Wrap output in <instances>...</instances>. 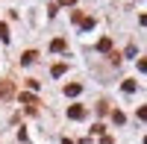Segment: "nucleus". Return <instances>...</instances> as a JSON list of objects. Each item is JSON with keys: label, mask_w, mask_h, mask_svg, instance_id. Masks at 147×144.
Here are the masks:
<instances>
[{"label": "nucleus", "mask_w": 147, "mask_h": 144, "mask_svg": "<svg viewBox=\"0 0 147 144\" xmlns=\"http://www.w3.org/2000/svg\"><path fill=\"white\" fill-rule=\"evenodd\" d=\"M141 24H144V27H147V15H141Z\"/></svg>", "instance_id": "f8f14e48"}, {"label": "nucleus", "mask_w": 147, "mask_h": 144, "mask_svg": "<svg viewBox=\"0 0 147 144\" xmlns=\"http://www.w3.org/2000/svg\"><path fill=\"white\" fill-rule=\"evenodd\" d=\"M144 144H147V138H144Z\"/></svg>", "instance_id": "4468645a"}, {"label": "nucleus", "mask_w": 147, "mask_h": 144, "mask_svg": "<svg viewBox=\"0 0 147 144\" xmlns=\"http://www.w3.org/2000/svg\"><path fill=\"white\" fill-rule=\"evenodd\" d=\"M138 71H144V74H147V59H141V62H138Z\"/></svg>", "instance_id": "9b49d317"}, {"label": "nucleus", "mask_w": 147, "mask_h": 144, "mask_svg": "<svg viewBox=\"0 0 147 144\" xmlns=\"http://www.w3.org/2000/svg\"><path fill=\"white\" fill-rule=\"evenodd\" d=\"M59 3H65V6H68V3H74V0H59Z\"/></svg>", "instance_id": "ddd939ff"}, {"label": "nucleus", "mask_w": 147, "mask_h": 144, "mask_svg": "<svg viewBox=\"0 0 147 144\" xmlns=\"http://www.w3.org/2000/svg\"><path fill=\"white\" fill-rule=\"evenodd\" d=\"M97 47H100V50H103V53H109V50H112V41H109V38H103V41H100V44H97Z\"/></svg>", "instance_id": "6e6552de"}, {"label": "nucleus", "mask_w": 147, "mask_h": 144, "mask_svg": "<svg viewBox=\"0 0 147 144\" xmlns=\"http://www.w3.org/2000/svg\"><path fill=\"white\" fill-rule=\"evenodd\" d=\"M50 74H53V77H62V74H65V65H53Z\"/></svg>", "instance_id": "423d86ee"}, {"label": "nucleus", "mask_w": 147, "mask_h": 144, "mask_svg": "<svg viewBox=\"0 0 147 144\" xmlns=\"http://www.w3.org/2000/svg\"><path fill=\"white\" fill-rule=\"evenodd\" d=\"M138 118H141V121H147V106H141V109H138Z\"/></svg>", "instance_id": "9d476101"}, {"label": "nucleus", "mask_w": 147, "mask_h": 144, "mask_svg": "<svg viewBox=\"0 0 147 144\" xmlns=\"http://www.w3.org/2000/svg\"><path fill=\"white\" fill-rule=\"evenodd\" d=\"M50 50H53V53H62V50H65V38H53V41H50Z\"/></svg>", "instance_id": "20e7f679"}, {"label": "nucleus", "mask_w": 147, "mask_h": 144, "mask_svg": "<svg viewBox=\"0 0 147 144\" xmlns=\"http://www.w3.org/2000/svg\"><path fill=\"white\" fill-rule=\"evenodd\" d=\"M112 121H115V124H124L127 115H124V112H112Z\"/></svg>", "instance_id": "0eeeda50"}, {"label": "nucleus", "mask_w": 147, "mask_h": 144, "mask_svg": "<svg viewBox=\"0 0 147 144\" xmlns=\"http://www.w3.org/2000/svg\"><path fill=\"white\" fill-rule=\"evenodd\" d=\"M12 94H15V88H12L9 82H3V85H0V97H12Z\"/></svg>", "instance_id": "39448f33"}, {"label": "nucleus", "mask_w": 147, "mask_h": 144, "mask_svg": "<svg viewBox=\"0 0 147 144\" xmlns=\"http://www.w3.org/2000/svg\"><path fill=\"white\" fill-rule=\"evenodd\" d=\"M0 38L9 41V27H6V24H0Z\"/></svg>", "instance_id": "1a4fd4ad"}, {"label": "nucleus", "mask_w": 147, "mask_h": 144, "mask_svg": "<svg viewBox=\"0 0 147 144\" xmlns=\"http://www.w3.org/2000/svg\"><path fill=\"white\" fill-rule=\"evenodd\" d=\"M68 118H71V121H80V118H85V109H82V106H71Z\"/></svg>", "instance_id": "f257e3e1"}, {"label": "nucleus", "mask_w": 147, "mask_h": 144, "mask_svg": "<svg viewBox=\"0 0 147 144\" xmlns=\"http://www.w3.org/2000/svg\"><path fill=\"white\" fill-rule=\"evenodd\" d=\"M80 91H82V85H80V82H71V85H65V94H68V97H77Z\"/></svg>", "instance_id": "f03ea898"}, {"label": "nucleus", "mask_w": 147, "mask_h": 144, "mask_svg": "<svg viewBox=\"0 0 147 144\" xmlns=\"http://www.w3.org/2000/svg\"><path fill=\"white\" fill-rule=\"evenodd\" d=\"M35 59H38V53H35V50H27V53L21 56V62H24V65H32Z\"/></svg>", "instance_id": "7ed1b4c3"}]
</instances>
